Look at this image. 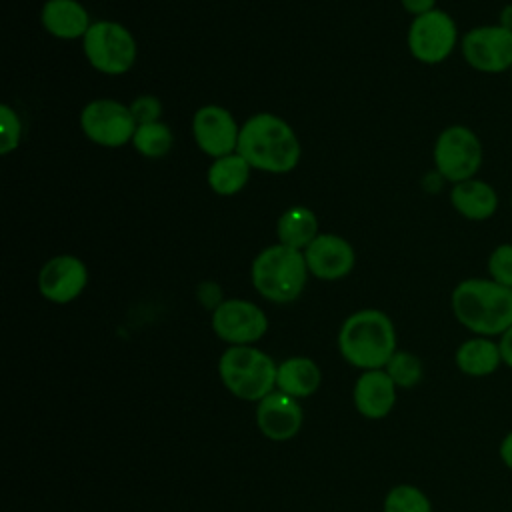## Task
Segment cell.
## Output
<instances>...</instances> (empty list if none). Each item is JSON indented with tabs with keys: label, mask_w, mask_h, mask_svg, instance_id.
<instances>
[{
	"label": "cell",
	"mask_w": 512,
	"mask_h": 512,
	"mask_svg": "<svg viewBox=\"0 0 512 512\" xmlns=\"http://www.w3.org/2000/svg\"><path fill=\"white\" fill-rule=\"evenodd\" d=\"M236 152L260 172L286 174L298 166L302 150L286 120L270 112H258L240 126Z\"/></svg>",
	"instance_id": "cell-1"
},
{
	"label": "cell",
	"mask_w": 512,
	"mask_h": 512,
	"mask_svg": "<svg viewBox=\"0 0 512 512\" xmlns=\"http://www.w3.org/2000/svg\"><path fill=\"white\" fill-rule=\"evenodd\" d=\"M454 318L476 336H502L512 326V290L492 278H466L450 294Z\"/></svg>",
	"instance_id": "cell-2"
},
{
	"label": "cell",
	"mask_w": 512,
	"mask_h": 512,
	"mask_svg": "<svg viewBox=\"0 0 512 512\" xmlns=\"http://www.w3.org/2000/svg\"><path fill=\"white\" fill-rule=\"evenodd\" d=\"M340 356L360 372L384 368L396 346V328L390 316L378 308L352 312L336 336Z\"/></svg>",
	"instance_id": "cell-3"
},
{
	"label": "cell",
	"mask_w": 512,
	"mask_h": 512,
	"mask_svg": "<svg viewBox=\"0 0 512 512\" xmlns=\"http://www.w3.org/2000/svg\"><path fill=\"white\" fill-rule=\"evenodd\" d=\"M308 274L304 252L280 242L260 250L250 266L254 290L274 304L294 302L302 294Z\"/></svg>",
	"instance_id": "cell-4"
},
{
	"label": "cell",
	"mask_w": 512,
	"mask_h": 512,
	"mask_svg": "<svg viewBox=\"0 0 512 512\" xmlns=\"http://www.w3.org/2000/svg\"><path fill=\"white\" fill-rule=\"evenodd\" d=\"M222 386L244 402H260L276 390L278 362L256 346H228L218 358Z\"/></svg>",
	"instance_id": "cell-5"
},
{
	"label": "cell",
	"mask_w": 512,
	"mask_h": 512,
	"mask_svg": "<svg viewBox=\"0 0 512 512\" xmlns=\"http://www.w3.org/2000/svg\"><path fill=\"white\" fill-rule=\"evenodd\" d=\"M84 54L92 68L108 76L126 74L136 62V40L118 22H92L82 38Z\"/></svg>",
	"instance_id": "cell-6"
},
{
	"label": "cell",
	"mask_w": 512,
	"mask_h": 512,
	"mask_svg": "<svg viewBox=\"0 0 512 512\" xmlns=\"http://www.w3.org/2000/svg\"><path fill=\"white\" fill-rule=\"evenodd\" d=\"M434 166L438 174L452 182H464L476 176L482 166V142L474 130L462 124L444 128L434 142Z\"/></svg>",
	"instance_id": "cell-7"
},
{
	"label": "cell",
	"mask_w": 512,
	"mask_h": 512,
	"mask_svg": "<svg viewBox=\"0 0 512 512\" xmlns=\"http://www.w3.org/2000/svg\"><path fill=\"white\" fill-rule=\"evenodd\" d=\"M80 128L90 142L104 148H118L132 142L138 124L130 106L118 100L98 98L82 108Z\"/></svg>",
	"instance_id": "cell-8"
},
{
	"label": "cell",
	"mask_w": 512,
	"mask_h": 512,
	"mask_svg": "<svg viewBox=\"0 0 512 512\" xmlns=\"http://www.w3.org/2000/svg\"><path fill=\"white\" fill-rule=\"evenodd\" d=\"M210 324L228 346H254L268 332L266 312L244 298H224L212 310Z\"/></svg>",
	"instance_id": "cell-9"
},
{
	"label": "cell",
	"mask_w": 512,
	"mask_h": 512,
	"mask_svg": "<svg viewBox=\"0 0 512 512\" xmlns=\"http://www.w3.org/2000/svg\"><path fill=\"white\" fill-rule=\"evenodd\" d=\"M458 44V26L454 18L434 8L416 16L408 28V50L422 64L444 62Z\"/></svg>",
	"instance_id": "cell-10"
},
{
	"label": "cell",
	"mask_w": 512,
	"mask_h": 512,
	"mask_svg": "<svg viewBox=\"0 0 512 512\" xmlns=\"http://www.w3.org/2000/svg\"><path fill=\"white\" fill-rule=\"evenodd\" d=\"M460 52L468 66L486 74H500L512 68V30L500 24H486L468 30L460 40Z\"/></svg>",
	"instance_id": "cell-11"
},
{
	"label": "cell",
	"mask_w": 512,
	"mask_h": 512,
	"mask_svg": "<svg viewBox=\"0 0 512 512\" xmlns=\"http://www.w3.org/2000/svg\"><path fill=\"white\" fill-rule=\"evenodd\" d=\"M192 136L206 156L222 158L236 152L240 126L226 108L206 104L194 112Z\"/></svg>",
	"instance_id": "cell-12"
},
{
	"label": "cell",
	"mask_w": 512,
	"mask_h": 512,
	"mask_svg": "<svg viewBox=\"0 0 512 512\" xmlns=\"http://www.w3.org/2000/svg\"><path fill=\"white\" fill-rule=\"evenodd\" d=\"M88 284L86 264L72 254H60L44 262L38 272V290L52 304L76 300Z\"/></svg>",
	"instance_id": "cell-13"
},
{
	"label": "cell",
	"mask_w": 512,
	"mask_h": 512,
	"mask_svg": "<svg viewBox=\"0 0 512 512\" xmlns=\"http://www.w3.org/2000/svg\"><path fill=\"white\" fill-rule=\"evenodd\" d=\"M304 424L300 400L274 390L256 402V426L260 434L272 442H286L298 436Z\"/></svg>",
	"instance_id": "cell-14"
},
{
	"label": "cell",
	"mask_w": 512,
	"mask_h": 512,
	"mask_svg": "<svg viewBox=\"0 0 512 512\" xmlns=\"http://www.w3.org/2000/svg\"><path fill=\"white\" fill-rule=\"evenodd\" d=\"M308 272L320 280L332 282L348 276L356 264L352 244L330 232H320L304 250Z\"/></svg>",
	"instance_id": "cell-15"
},
{
	"label": "cell",
	"mask_w": 512,
	"mask_h": 512,
	"mask_svg": "<svg viewBox=\"0 0 512 512\" xmlns=\"http://www.w3.org/2000/svg\"><path fill=\"white\" fill-rule=\"evenodd\" d=\"M398 388L384 368L364 370L352 386V402L356 412L366 420L386 418L396 404Z\"/></svg>",
	"instance_id": "cell-16"
},
{
	"label": "cell",
	"mask_w": 512,
	"mask_h": 512,
	"mask_svg": "<svg viewBox=\"0 0 512 512\" xmlns=\"http://www.w3.org/2000/svg\"><path fill=\"white\" fill-rule=\"evenodd\" d=\"M40 22L48 34L60 40L84 38L92 26L86 8L78 0H46Z\"/></svg>",
	"instance_id": "cell-17"
},
{
	"label": "cell",
	"mask_w": 512,
	"mask_h": 512,
	"mask_svg": "<svg viewBox=\"0 0 512 512\" xmlns=\"http://www.w3.org/2000/svg\"><path fill=\"white\" fill-rule=\"evenodd\" d=\"M450 204L466 220L482 222L496 214L498 194L488 182L470 178L452 186Z\"/></svg>",
	"instance_id": "cell-18"
},
{
	"label": "cell",
	"mask_w": 512,
	"mask_h": 512,
	"mask_svg": "<svg viewBox=\"0 0 512 512\" xmlns=\"http://www.w3.org/2000/svg\"><path fill=\"white\" fill-rule=\"evenodd\" d=\"M322 384V370L320 366L308 356H290L278 362L276 370V390L304 400L320 390Z\"/></svg>",
	"instance_id": "cell-19"
},
{
	"label": "cell",
	"mask_w": 512,
	"mask_h": 512,
	"mask_svg": "<svg viewBox=\"0 0 512 512\" xmlns=\"http://www.w3.org/2000/svg\"><path fill=\"white\" fill-rule=\"evenodd\" d=\"M456 368L472 378H484L494 374L502 364L500 346L488 336H472L464 340L454 352Z\"/></svg>",
	"instance_id": "cell-20"
},
{
	"label": "cell",
	"mask_w": 512,
	"mask_h": 512,
	"mask_svg": "<svg viewBox=\"0 0 512 512\" xmlns=\"http://www.w3.org/2000/svg\"><path fill=\"white\" fill-rule=\"evenodd\" d=\"M276 234L280 244L304 252L308 244L320 234L318 218L306 206H292L280 214L276 224Z\"/></svg>",
	"instance_id": "cell-21"
},
{
	"label": "cell",
	"mask_w": 512,
	"mask_h": 512,
	"mask_svg": "<svg viewBox=\"0 0 512 512\" xmlns=\"http://www.w3.org/2000/svg\"><path fill=\"white\" fill-rule=\"evenodd\" d=\"M250 170L252 166L238 152H232L228 156L214 158V162L208 168L206 180L212 192L220 196H232L246 186Z\"/></svg>",
	"instance_id": "cell-22"
},
{
	"label": "cell",
	"mask_w": 512,
	"mask_h": 512,
	"mask_svg": "<svg viewBox=\"0 0 512 512\" xmlns=\"http://www.w3.org/2000/svg\"><path fill=\"white\" fill-rule=\"evenodd\" d=\"M174 142L172 130L164 122H150V124H140L134 132L132 146L136 148L138 154L144 158H162L170 152Z\"/></svg>",
	"instance_id": "cell-23"
},
{
	"label": "cell",
	"mask_w": 512,
	"mask_h": 512,
	"mask_svg": "<svg viewBox=\"0 0 512 512\" xmlns=\"http://www.w3.org/2000/svg\"><path fill=\"white\" fill-rule=\"evenodd\" d=\"M384 512H432V502L424 490L414 484L392 486L382 502Z\"/></svg>",
	"instance_id": "cell-24"
},
{
	"label": "cell",
	"mask_w": 512,
	"mask_h": 512,
	"mask_svg": "<svg viewBox=\"0 0 512 512\" xmlns=\"http://www.w3.org/2000/svg\"><path fill=\"white\" fill-rule=\"evenodd\" d=\"M384 370L388 372L396 388H402V390L418 386L424 376L422 360L408 350H396L388 360V364L384 366Z\"/></svg>",
	"instance_id": "cell-25"
},
{
	"label": "cell",
	"mask_w": 512,
	"mask_h": 512,
	"mask_svg": "<svg viewBox=\"0 0 512 512\" xmlns=\"http://www.w3.org/2000/svg\"><path fill=\"white\" fill-rule=\"evenodd\" d=\"M488 276L512 290V242L498 244L488 256Z\"/></svg>",
	"instance_id": "cell-26"
},
{
	"label": "cell",
	"mask_w": 512,
	"mask_h": 512,
	"mask_svg": "<svg viewBox=\"0 0 512 512\" xmlns=\"http://www.w3.org/2000/svg\"><path fill=\"white\" fill-rule=\"evenodd\" d=\"M0 152L10 154L18 144L22 136V122L16 110H12L8 104L0 106Z\"/></svg>",
	"instance_id": "cell-27"
},
{
	"label": "cell",
	"mask_w": 512,
	"mask_h": 512,
	"mask_svg": "<svg viewBox=\"0 0 512 512\" xmlns=\"http://www.w3.org/2000/svg\"><path fill=\"white\" fill-rule=\"evenodd\" d=\"M130 112L138 126L158 122L162 116V102L152 94H144V96H138L136 100H132Z\"/></svg>",
	"instance_id": "cell-28"
},
{
	"label": "cell",
	"mask_w": 512,
	"mask_h": 512,
	"mask_svg": "<svg viewBox=\"0 0 512 512\" xmlns=\"http://www.w3.org/2000/svg\"><path fill=\"white\" fill-rule=\"evenodd\" d=\"M400 2H402L404 10L410 12L414 18L436 8V0H400Z\"/></svg>",
	"instance_id": "cell-29"
},
{
	"label": "cell",
	"mask_w": 512,
	"mask_h": 512,
	"mask_svg": "<svg viewBox=\"0 0 512 512\" xmlns=\"http://www.w3.org/2000/svg\"><path fill=\"white\" fill-rule=\"evenodd\" d=\"M498 346H500V354H502V364H506L512 370V326L500 336Z\"/></svg>",
	"instance_id": "cell-30"
},
{
	"label": "cell",
	"mask_w": 512,
	"mask_h": 512,
	"mask_svg": "<svg viewBox=\"0 0 512 512\" xmlns=\"http://www.w3.org/2000/svg\"><path fill=\"white\" fill-rule=\"evenodd\" d=\"M498 454H500V460L502 464L512 470V430L502 438L500 446H498Z\"/></svg>",
	"instance_id": "cell-31"
},
{
	"label": "cell",
	"mask_w": 512,
	"mask_h": 512,
	"mask_svg": "<svg viewBox=\"0 0 512 512\" xmlns=\"http://www.w3.org/2000/svg\"><path fill=\"white\" fill-rule=\"evenodd\" d=\"M498 24H500V26H504V28H510V30H512V4H506V6L500 10Z\"/></svg>",
	"instance_id": "cell-32"
},
{
	"label": "cell",
	"mask_w": 512,
	"mask_h": 512,
	"mask_svg": "<svg viewBox=\"0 0 512 512\" xmlns=\"http://www.w3.org/2000/svg\"><path fill=\"white\" fill-rule=\"evenodd\" d=\"M510 204H512V196H510Z\"/></svg>",
	"instance_id": "cell-33"
},
{
	"label": "cell",
	"mask_w": 512,
	"mask_h": 512,
	"mask_svg": "<svg viewBox=\"0 0 512 512\" xmlns=\"http://www.w3.org/2000/svg\"><path fill=\"white\" fill-rule=\"evenodd\" d=\"M510 74H512V68H510Z\"/></svg>",
	"instance_id": "cell-34"
}]
</instances>
